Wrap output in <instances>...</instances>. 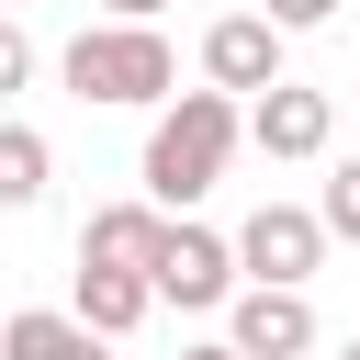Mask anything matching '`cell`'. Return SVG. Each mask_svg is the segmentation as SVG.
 Wrapping results in <instances>:
<instances>
[{
  "label": "cell",
  "instance_id": "1",
  "mask_svg": "<svg viewBox=\"0 0 360 360\" xmlns=\"http://www.w3.org/2000/svg\"><path fill=\"white\" fill-rule=\"evenodd\" d=\"M236 135H248V101H225V90H180L158 124H146V158H135V180H146V202L180 225L214 180H225V158H236Z\"/></svg>",
  "mask_w": 360,
  "mask_h": 360
},
{
  "label": "cell",
  "instance_id": "13",
  "mask_svg": "<svg viewBox=\"0 0 360 360\" xmlns=\"http://www.w3.org/2000/svg\"><path fill=\"white\" fill-rule=\"evenodd\" d=\"M22 79H34V34H22V22H11V11H0V101H11V90H22Z\"/></svg>",
  "mask_w": 360,
  "mask_h": 360
},
{
  "label": "cell",
  "instance_id": "16",
  "mask_svg": "<svg viewBox=\"0 0 360 360\" xmlns=\"http://www.w3.org/2000/svg\"><path fill=\"white\" fill-rule=\"evenodd\" d=\"M180 360H236V349H225V338H191V349H180Z\"/></svg>",
  "mask_w": 360,
  "mask_h": 360
},
{
  "label": "cell",
  "instance_id": "18",
  "mask_svg": "<svg viewBox=\"0 0 360 360\" xmlns=\"http://www.w3.org/2000/svg\"><path fill=\"white\" fill-rule=\"evenodd\" d=\"M0 11H11V0H0Z\"/></svg>",
  "mask_w": 360,
  "mask_h": 360
},
{
  "label": "cell",
  "instance_id": "4",
  "mask_svg": "<svg viewBox=\"0 0 360 360\" xmlns=\"http://www.w3.org/2000/svg\"><path fill=\"white\" fill-rule=\"evenodd\" d=\"M146 292L158 304H180V315H214V304H236L248 281H236V236H214V225H169L158 236V270H146Z\"/></svg>",
  "mask_w": 360,
  "mask_h": 360
},
{
  "label": "cell",
  "instance_id": "6",
  "mask_svg": "<svg viewBox=\"0 0 360 360\" xmlns=\"http://www.w3.org/2000/svg\"><path fill=\"white\" fill-rule=\"evenodd\" d=\"M248 146H259V158H281V169H292V158H326V146H338V101H326V90H304V79H281V90H259V101H248Z\"/></svg>",
  "mask_w": 360,
  "mask_h": 360
},
{
  "label": "cell",
  "instance_id": "8",
  "mask_svg": "<svg viewBox=\"0 0 360 360\" xmlns=\"http://www.w3.org/2000/svg\"><path fill=\"white\" fill-rule=\"evenodd\" d=\"M158 236H169V214H158L146 191H135V202H101V214L79 225V270H135V281H146V270H158Z\"/></svg>",
  "mask_w": 360,
  "mask_h": 360
},
{
  "label": "cell",
  "instance_id": "15",
  "mask_svg": "<svg viewBox=\"0 0 360 360\" xmlns=\"http://www.w3.org/2000/svg\"><path fill=\"white\" fill-rule=\"evenodd\" d=\"M169 0H101V22H158Z\"/></svg>",
  "mask_w": 360,
  "mask_h": 360
},
{
  "label": "cell",
  "instance_id": "9",
  "mask_svg": "<svg viewBox=\"0 0 360 360\" xmlns=\"http://www.w3.org/2000/svg\"><path fill=\"white\" fill-rule=\"evenodd\" d=\"M68 315H79V326L112 349V338H135V326L158 315V292H146L135 270H79V281H68Z\"/></svg>",
  "mask_w": 360,
  "mask_h": 360
},
{
  "label": "cell",
  "instance_id": "17",
  "mask_svg": "<svg viewBox=\"0 0 360 360\" xmlns=\"http://www.w3.org/2000/svg\"><path fill=\"white\" fill-rule=\"evenodd\" d=\"M338 360H360V338H349V349H338Z\"/></svg>",
  "mask_w": 360,
  "mask_h": 360
},
{
  "label": "cell",
  "instance_id": "7",
  "mask_svg": "<svg viewBox=\"0 0 360 360\" xmlns=\"http://www.w3.org/2000/svg\"><path fill=\"white\" fill-rule=\"evenodd\" d=\"M225 349L236 360H315V304L304 292H236L225 304Z\"/></svg>",
  "mask_w": 360,
  "mask_h": 360
},
{
  "label": "cell",
  "instance_id": "12",
  "mask_svg": "<svg viewBox=\"0 0 360 360\" xmlns=\"http://www.w3.org/2000/svg\"><path fill=\"white\" fill-rule=\"evenodd\" d=\"M315 225L360 248V158H338V169H326V191H315Z\"/></svg>",
  "mask_w": 360,
  "mask_h": 360
},
{
  "label": "cell",
  "instance_id": "11",
  "mask_svg": "<svg viewBox=\"0 0 360 360\" xmlns=\"http://www.w3.org/2000/svg\"><path fill=\"white\" fill-rule=\"evenodd\" d=\"M45 180H56V146H45L34 124H11V112H0V214L45 202Z\"/></svg>",
  "mask_w": 360,
  "mask_h": 360
},
{
  "label": "cell",
  "instance_id": "3",
  "mask_svg": "<svg viewBox=\"0 0 360 360\" xmlns=\"http://www.w3.org/2000/svg\"><path fill=\"white\" fill-rule=\"evenodd\" d=\"M315 259H326L315 202H259V214L236 225V281H248V292H304Z\"/></svg>",
  "mask_w": 360,
  "mask_h": 360
},
{
  "label": "cell",
  "instance_id": "14",
  "mask_svg": "<svg viewBox=\"0 0 360 360\" xmlns=\"http://www.w3.org/2000/svg\"><path fill=\"white\" fill-rule=\"evenodd\" d=\"M259 22L270 34H315V22H338V0H259Z\"/></svg>",
  "mask_w": 360,
  "mask_h": 360
},
{
  "label": "cell",
  "instance_id": "10",
  "mask_svg": "<svg viewBox=\"0 0 360 360\" xmlns=\"http://www.w3.org/2000/svg\"><path fill=\"white\" fill-rule=\"evenodd\" d=\"M0 360H112L79 315H56V304H34V315H0Z\"/></svg>",
  "mask_w": 360,
  "mask_h": 360
},
{
  "label": "cell",
  "instance_id": "5",
  "mask_svg": "<svg viewBox=\"0 0 360 360\" xmlns=\"http://www.w3.org/2000/svg\"><path fill=\"white\" fill-rule=\"evenodd\" d=\"M281 45H292V34H270L259 11H225V22H202V90H225V101H259V90H281Z\"/></svg>",
  "mask_w": 360,
  "mask_h": 360
},
{
  "label": "cell",
  "instance_id": "2",
  "mask_svg": "<svg viewBox=\"0 0 360 360\" xmlns=\"http://www.w3.org/2000/svg\"><path fill=\"white\" fill-rule=\"evenodd\" d=\"M56 79L79 101H112V112H169L180 101V56H169L158 22H90V34H68Z\"/></svg>",
  "mask_w": 360,
  "mask_h": 360
}]
</instances>
